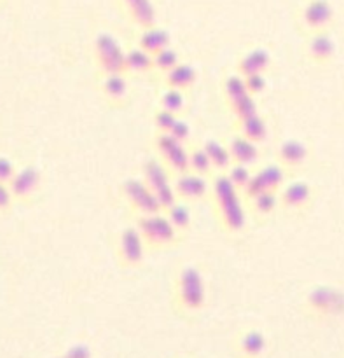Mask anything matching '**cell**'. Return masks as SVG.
<instances>
[{
    "label": "cell",
    "instance_id": "cell-1",
    "mask_svg": "<svg viewBox=\"0 0 344 358\" xmlns=\"http://www.w3.org/2000/svg\"><path fill=\"white\" fill-rule=\"evenodd\" d=\"M208 199L213 205V213L222 233L238 236L247 229V205L240 189L224 173H213L210 178Z\"/></svg>",
    "mask_w": 344,
    "mask_h": 358
},
{
    "label": "cell",
    "instance_id": "cell-2",
    "mask_svg": "<svg viewBox=\"0 0 344 358\" xmlns=\"http://www.w3.org/2000/svg\"><path fill=\"white\" fill-rule=\"evenodd\" d=\"M170 304L175 315L194 318L203 313L208 304V287L203 273L196 266H182L173 276Z\"/></svg>",
    "mask_w": 344,
    "mask_h": 358
},
{
    "label": "cell",
    "instance_id": "cell-3",
    "mask_svg": "<svg viewBox=\"0 0 344 358\" xmlns=\"http://www.w3.org/2000/svg\"><path fill=\"white\" fill-rule=\"evenodd\" d=\"M135 226L142 234L149 252L175 248L184 240V236L171 226L164 212L150 213V215H136Z\"/></svg>",
    "mask_w": 344,
    "mask_h": 358
},
{
    "label": "cell",
    "instance_id": "cell-4",
    "mask_svg": "<svg viewBox=\"0 0 344 358\" xmlns=\"http://www.w3.org/2000/svg\"><path fill=\"white\" fill-rule=\"evenodd\" d=\"M91 55H93L96 76L100 73H126V49L110 31H98L94 35Z\"/></svg>",
    "mask_w": 344,
    "mask_h": 358
},
{
    "label": "cell",
    "instance_id": "cell-5",
    "mask_svg": "<svg viewBox=\"0 0 344 358\" xmlns=\"http://www.w3.org/2000/svg\"><path fill=\"white\" fill-rule=\"evenodd\" d=\"M303 310L315 320H332L344 315V292L331 285H317L306 294Z\"/></svg>",
    "mask_w": 344,
    "mask_h": 358
},
{
    "label": "cell",
    "instance_id": "cell-6",
    "mask_svg": "<svg viewBox=\"0 0 344 358\" xmlns=\"http://www.w3.org/2000/svg\"><path fill=\"white\" fill-rule=\"evenodd\" d=\"M147 252L149 250L145 247V241L135 224L124 226L115 236L114 255L115 262L121 269L133 271V269L142 268Z\"/></svg>",
    "mask_w": 344,
    "mask_h": 358
},
{
    "label": "cell",
    "instance_id": "cell-7",
    "mask_svg": "<svg viewBox=\"0 0 344 358\" xmlns=\"http://www.w3.org/2000/svg\"><path fill=\"white\" fill-rule=\"evenodd\" d=\"M142 178L159 201L161 210H168L178 201V196L173 187V173L157 156L149 157L142 166Z\"/></svg>",
    "mask_w": 344,
    "mask_h": 358
},
{
    "label": "cell",
    "instance_id": "cell-8",
    "mask_svg": "<svg viewBox=\"0 0 344 358\" xmlns=\"http://www.w3.org/2000/svg\"><path fill=\"white\" fill-rule=\"evenodd\" d=\"M119 194L122 201L128 205L133 215H150V213L163 212L152 189L143 182L142 177L126 178L119 185Z\"/></svg>",
    "mask_w": 344,
    "mask_h": 358
},
{
    "label": "cell",
    "instance_id": "cell-9",
    "mask_svg": "<svg viewBox=\"0 0 344 358\" xmlns=\"http://www.w3.org/2000/svg\"><path fill=\"white\" fill-rule=\"evenodd\" d=\"M336 21V9L331 0H306L297 10V27L304 35L329 31Z\"/></svg>",
    "mask_w": 344,
    "mask_h": 358
},
{
    "label": "cell",
    "instance_id": "cell-10",
    "mask_svg": "<svg viewBox=\"0 0 344 358\" xmlns=\"http://www.w3.org/2000/svg\"><path fill=\"white\" fill-rule=\"evenodd\" d=\"M222 96L227 108L233 112L234 119L247 117L259 112L257 98L247 91L245 80L240 73H231L222 80Z\"/></svg>",
    "mask_w": 344,
    "mask_h": 358
},
{
    "label": "cell",
    "instance_id": "cell-11",
    "mask_svg": "<svg viewBox=\"0 0 344 358\" xmlns=\"http://www.w3.org/2000/svg\"><path fill=\"white\" fill-rule=\"evenodd\" d=\"M154 149L173 175L189 171V143L180 142L170 133H154Z\"/></svg>",
    "mask_w": 344,
    "mask_h": 358
},
{
    "label": "cell",
    "instance_id": "cell-12",
    "mask_svg": "<svg viewBox=\"0 0 344 358\" xmlns=\"http://www.w3.org/2000/svg\"><path fill=\"white\" fill-rule=\"evenodd\" d=\"M280 210L289 215L308 212L315 201V187L306 180H289L278 191Z\"/></svg>",
    "mask_w": 344,
    "mask_h": 358
},
{
    "label": "cell",
    "instance_id": "cell-13",
    "mask_svg": "<svg viewBox=\"0 0 344 358\" xmlns=\"http://www.w3.org/2000/svg\"><path fill=\"white\" fill-rule=\"evenodd\" d=\"M9 189L14 196V201L21 205H30L35 201L42 189V173L34 164L27 166H17L13 180L9 182Z\"/></svg>",
    "mask_w": 344,
    "mask_h": 358
},
{
    "label": "cell",
    "instance_id": "cell-14",
    "mask_svg": "<svg viewBox=\"0 0 344 358\" xmlns=\"http://www.w3.org/2000/svg\"><path fill=\"white\" fill-rule=\"evenodd\" d=\"M98 79V91L105 103L112 108H122L128 105L131 96V87L126 73H100Z\"/></svg>",
    "mask_w": 344,
    "mask_h": 358
},
{
    "label": "cell",
    "instance_id": "cell-15",
    "mask_svg": "<svg viewBox=\"0 0 344 358\" xmlns=\"http://www.w3.org/2000/svg\"><path fill=\"white\" fill-rule=\"evenodd\" d=\"M269 353V339L261 329L248 327L238 332L233 339L234 358H266Z\"/></svg>",
    "mask_w": 344,
    "mask_h": 358
},
{
    "label": "cell",
    "instance_id": "cell-16",
    "mask_svg": "<svg viewBox=\"0 0 344 358\" xmlns=\"http://www.w3.org/2000/svg\"><path fill=\"white\" fill-rule=\"evenodd\" d=\"M173 187L178 199L185 203L205 201L210 196V178L203 175H196L192 171L173 175Z\"/></svg>",
    "mask_w": 344,
    "mask_h": 358
},
{
    "label": "cell",
    "instance_id": "cell-17",
    "mask_svg": "<svg viewBox=\"0 0 344 358\" xmlns=\"http://www.w3.org/2000/svg\"><path fill=\"white\" fill-rule=\"evenodd\" d=\"M310 147H308V143H304L303 140H283V142L276 147V163L282 164L290 175H294L306 166L308 161H310Z\"/></svg>",
    "mask_w": 344,
    "mask_h": 358
},
{
    "label": "cell",
    "instance_id": "cell-18",
    "mask_svg": "<svg viewBox=\"0 0 344 358\" xmlns=\"http://www.w3.org/2000/svg\"><path fill=\"white\" fill-rule=\"evenodd\" d=\"M304 55L313 65L327 66L336 58V42L329 31H315L306 35Z\"/></svg>",
    "mask_w": 344,
    "mask_h": 358
},
{
    "label": "cell",
    "instance_id": "cell-19",
    "mask_svg": "<svg viewBox=\"0 0 344 358\" xmlns=\"http://www.w3.org/2000/svg\"><path fill=\"white\" fill-rule=\"evenodd\" d=\"M117 3L126 20L136 30L157 24V9L152 0H117Z\"/></svg>",
    "mask_w": 344,
    "mask_h": 358
},
{
    "label": "cell",
    "instance_id": "cell-20",
    "mask_svg": "<svg viewBox=\"0 0 344 358\" xmlns=\"http://www.w3.org/2000/svg\"><path fill=\"white\" fill-rule=\"evenodd\" d=\"M157 80H159L161 87H173V90H180L189 94L198 83V70L191 63L180 62L170 72L157 77Z\"/></svg>",
    "mask_w": 344,
    "mask_h": 358
},
{
    "label": "cell",
    "instance_id": "cell-21",
    "mask_svg": "<svg viewBox=\"0 0 344 358\" xmlns=\"http://www.w3.org/2000/svg\"><path fill=\"white\" fill-rule=\"evenodd\" d=\"M226 143L233 163L248 164V166L254 168L257 166L259 159H261V145L259 143L252 142L247 136L240 135L236 131H234L233 136H229V140Z\"/></svg>",
    "mask_w": 344,
    "mask_h": 358
},
{
    "label": "cell",
    "instance_id": "cell-22",
    "mask_svg": "<svg viewBox=\"0 0 344 358\" xmlns=\"http://www.w3.org/2000/svg\"><path fill=\"white\" fill-rule=\"evenodd\" d=\"M273 66L271 51L266 48H254L240 56L236 62V73L241 77L250 73H268Z\"/></svg>",
    "mask_w": 344,
    "mask_h": 358
},
{
    "label": "cell",
    "instance_id": "cell-23",
    "mask_svg": "<svg viewBox=\"0 0 344 358\" xmlns=\"http://www.w3.org/2000/svg\"><path fill=\"white\" fill-rule=\"evenodd\" d=\"M234 131L261 145L269 136V122L261 112H255V114L247 115V117L236 119L234 121Z\"/></svg>",
    "mask_w": 344,
    "mask_h": 358
},
{
    "label": "cell",
    "instance_id": "cell-24",
    "mask_svg": "<svg viewBox=\"0 0 344 358\" xmlns=\"http://www.w3.org/2000/svg\"><path fill=\"white\" fill-rule=\"evenodd\" d=\"M135 44L138 48H142L143 51L150 52V55H156L161 49L171 45V35L166 28L159 27V24H154V27L143 28V30H136Z\"/></svg>",
    "mask_w": 344,
    "mask_h": 358
},
{
    "label": "cell",
    "instance_id": "cell-25",
    "mask_svg": "<svg viewBox=\"0 0 344 358\" xmlns=\"http://www.w3.org/2000/svg\"><path fill=\"white\" fill-rule=\"evenodd\" d=\"M126 73L128 77H142L154 73L152 55L143 51L136 44L126 49Z\"/></svg>",
    "mask_w": 344,
    "mask_h": 358
},
{
    "label": "cell",
    "instance_id": "cell-26",
    "mask_svg": "<svg viewBox=\"0 0 344 358\" xmlns=\"http://www.w3.org/2000/svg\"><path fill=\"white\" fill-rule=\"evenodd\" d=\"M247 205V212L250 213L254 219L257 220H266L269 217L275 215L280 210V201H278V192L266 191L257 194L255 198L245 201Z\"/></svg>",
    "mask_w": 344,
    "mask_h": 358
},
{
    "label": "cell",
    "instance_id": "cell-27",
    "mask_svg": "<svg viewBox=\"0 0 344 358\" xmlns=\"http://www.w3.org/2000/svg\"><path fill=\"white\" fill-rule=\"evenodd\" d=\"M255 171H257L259 178L264 184L266 191L271 192H278L283 185L289 182L290 173L282 166L280 163H268L262 164V166H255Z\"/></svg>",
    "mask_w": 344,
    "mask_h": 358
},
{
    "label": "cell",
    "instance_id": "cell-28",
    "mask_svg": "<svg viewBox=\"0 0 344 358\" xmlns=\"http://www.w3.org/2000/svg\"><path fill=\"white\" fill-rule=\"evenodd\" d=\"M201 147L205 149V152L208 154V157H210V161H212L215 173H222V171H226L227 168L233 164L229 149H227V143L222 142V140L208 138V140H205V142H203Z\"/></svg>",
    "mask_w": 344,
    "mask_h": 358
},
{
    "label": "cell",
    "instance_id": "cell-29",
    "mask_svg": "<svg viewBox=\"0 0 344 358\" xmlns=\"http://www.w3.org/2000/svg\"><path fill=\"white\" fill-rule=\"evenodd\" d=\"M164 215L168 217V220L171 222V226L182 234V236H187L192 229V212L189 203L178 199L175 205H171L170 208L164 210Z\"/></svg>",
    "mask_w": 344,
    "mask_h": 358
},
{
    "label": "cell",
    "instance_id": "cell-30",
    "mask_svg": "<svg viewBox=\"0 0 344 358\" xmlns=\"http://www.w3.org/2000/svg\"><path fill=\"white\" fill-rule=\"evenodd\" d=\"M157 107L182 117L187 110V93L173 87H161Z\"/></svg>",
    "mask_w": 344,
    "mask_h": 358
},
{
    "label": "cell",
    "instance_id": "cell-31",
    "mask_svg": "<svg viewBox=\"0 0 344 358\" xmlns=\"http://www.w3.org/2000/svg\"><path fill=\"white\" fill-rule=\"evenodd\" d=\"M189 171H192V173L196 175H203V177L208 178H212V175L215 173L212 161H210L208 154L205 152L203 147L189 145Z\"/></svg>",
    "mask_w": 344,
    "mask_h": 358
},
{
    "label": "cell",
    "instance_id": "cell-32",
    "mask_svg": "<svg viewBox=\"0 0 344 358\" xmlns=\"http://www.w3.org/2000/svg\"><path fill=\"white\" fill-rule=\"evenodd\" d=\"M182 62L180 52L173 48V45H168V48L161 49L156 55H152V63H154V76H163V73L170 72L173 66H177Z\"/></svg>",
    "mask_w": 344,
    "mask_h": 358
},
{
    "label": "cell",
    "instance_id": "cell-33",
    "mask_svg": "<svg viewBox=\"0 0 344 358\" xmlns=\"http://www.w3.org/2000/svg\"><path fill=\"white\" fill-rule=\"evenodd\" d=\"M254 166H248V164H240V163H233L229 168H227L224 173L227 175V178H229L231 182H233L234 185H236L238 189H240V192L243 191L245 185L248 184V180L252 178V175H254Z\"/></svg>",
    "mask_w": 344,
    "mask_h": 358
},
{
    "label": "cell",
    "instance_id": "cell-34",
    "mask_svg": "<svg viewBox=\"0 0 344 358\" xmlns=\"http://www.w3.org/2000/svg\"><path fill=\"white\" fill-rule=\"evenodd\" d=\"M178 119V115L171 114V112L163 110V108L157 107L156 112L152 115V124H154V133H170V129L173 128L175 121Z\"/></svg>",
    "mask_w": 344,
    "mask_h": 358
},
{
    "label": "cell",
    "instance_id": "cell-35",
    "mask_svg": "<svg viewBox=\"0 0 344 358\" xmlns=\"http://www.w3.org/2000/svg\"><path fill=\"white\" fill-rule=\"evenodd\" d=\"M243 80L248 93L255 98L264 94L268 90V73H250V76H245Z\"/></svg>",
    "mask_w": 344,
    "mask_h": 358
},
{
    "label": "cell",
    "instance_id": "cell-36",
    "mask_svg": "<svg viewBox=\"0 0 344 358\" xmlns=\"http://www.w3.org/2000/svg\"><path fill=\"white\" fill-rule=\"evenodd\" d=\"M14 206H16V201H14V196L13 192H10L9 184L0 182V215L10 213Z\"/></svg>",
    "mask_w": 344,
    "mask_h": 358
},
{
    "label": "cell",
    "instance_id": "cell-37",
    "mask_svg": "<svg viewBox=\"0 0 344 358\" xmlns=\"http://www.w3.org/2000/svg\"><path fill=\"white\" fill-rule=\"evenodd\" d=\"M16 170H17V164L14 163V159H10L9 156L0 154V182L9 184V182L13 180Z\"/></svg>",
    "mask_w": 344,
    "mask_h": 358
},
{
    "label": "cell",
    "instance_id": "cell-38",
    "mask_svg": "<svg viewBox=\"0 0 344 358\" xmlns=\"http://www.w3.org/2000/svg\"><path fill=\"white\" fill-rule=\"evenodd\" d=\"M170 135L175 136L177 140H180V142L189 143V138H191V126H189V122L185 121L184 115L175 121L173 128L170 129Z\"/></svg>",
    "mask_w": 344,
    "mask_h": 358
},
{
    "label": "cell",
    "instance_id": "cell-39",
    "mask_svg": "<svg viewBox=\"0 0 344 358\" xmlns=\"http://www.w3.org/2000/svg\"><path fill=\"white\" fill-rule=\"evenodd\" d=\"M65 358H93V350L86 343H73L63 352Z\"/></svg>",
    "mask_w": 344,
    "mask_h": 358
},
{
    "label": "cell",
    "instance_id": "cell-40",
    "mask_svg": "<svg viewBox=\"0 0 344 358\" xmlns=\"http://www.w3.org/2000/svg\"><path fill=\"white\" fill-rule=\"evenodd\" d=\"M52 358H65V357H63V353H59V355H56V357H52Z\"/></svg>",
    "mask_w": 344,
    "mask_h": 358
},
{
    "label": "cell",
    "instance_id": "cell-41",
    "mask_svg": "<svg viewBox=\"0 0 344 358\" xmlns=\"http://www.w3.org/2000/svg\"><path fill=\"white\" fill-rule=\"evenodd\" d=\"M177 358H191V357H185V355H182V357H177Z\"/></svg>",
    "mask_w": 344,
    "mask_h": 358
}]
</instances>
